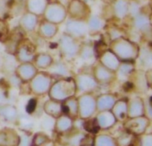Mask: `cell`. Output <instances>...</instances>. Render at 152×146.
Listing matches in <instances>:
<instances>
[{"label": "cell", "mask_w": 152, "mask_h": 146, "mask_svg": "<svg viewBox=\"0 0 152 146\" xmlns=\"http://www.w3.org/2000/svg\"><path fill=\"white\" fill-rule=\"evenodd\" d=\"M150 5H151V7L152 8V0H151V2H150Z\"/></svg>", "instance_id": "obj_6"}, {"label": "cell", "mask_w": 152, "mask_h": 146, "mask_svg": "<svg viewBox=\"0 0 152 146\" xmlns=\"http://www.w3.org/2000/svg\"><path fill=\"white\" fill-rule=\"evenodd\" d=\"M36 104H37V101H36V100L34 99L31 100V101H29V103H28V107H27V108H28V112L31 113V112L35 109Z\"/></svg>", "instance_id": "obj_2"}, {"label": "cell", "mask_w": 152, "mask_h": 146, "mask_svg": "<svg viewBox=\"0 0 152 146\" xmlns=\"http://www.w3.org/2000/svg\"><path fill=\"white\" fill-rule=\"evenodd\" d=\"M84 128L88 132L97 133L99 130V126L95 119H91L84 124Z\"/></svg>", "instance_id": "obj_1"}, {"label": "cell", "mask_w": 152, "mask_h": 146, "mask_svg": "<svg viewBox=\"0 0 152 146\" xmlns=\"http://www.w3.org/2000/svg\"><path fill=\"white\" fill-rule=\"evenodd\" d=\"M151 77H152V72H151ZM150 81H151V86H152V78H151V80H150ZM149 81V82H150Z\"/></svg>", "instance_id": "obj_5"}, {"label": "cell", "mask_w": 152, "mask_h": 146, "mask_svg": "<svg viewBox=\"0 0 152 146\" xmlns=\"http://www.w3.org/2000/svg\"><path fill=\"white\" fill-rule=\"evenodd\" d=\"M113 1H114V0H105V1H108V2H111Z\"/></svg>", "instance_id": "obj_4"}, {"label": "cell", "mask_w": 152, "mask_h": 146, "mask_svg": "<svg viewBox=\"0 0 152 146\" xmlns=\"http://www.w3.org/2000/svg\"><path fill=\"white\" fill-rule=\"evenodd\" d=\"M150 20H151V23L152 24V15H151V19H150Z\"/></svg>", "instance_id": "obj_7"}, {"label": "cell", "mask_w": 152, "mask_h": 146, "mask_svg": "<svg viewBox=\"0 0 152 146\" xmlns=\"http://www.w3.org/2000/svg\"><path fill=\"white\" fill-rule=\"evenodd\" d=\"M150 105H151V107H152V97L150 98Z\"/></svg>", "instance_id": "obj_3"}]
</instances>
